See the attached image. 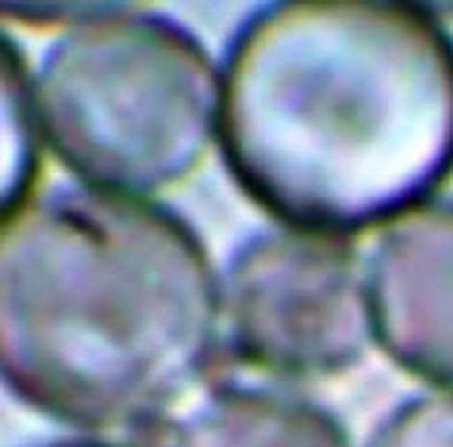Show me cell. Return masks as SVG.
Returning <instances> with one entry per match:
<instances>
[{"mask_svg":"<svg viewBox=\"0 0 453 447\" xmlns=\"http://www.w3.org/2000/svg\"><path fill=\"white\" fill-rule=\"evenodd\" d=\"M216 133L234 185L284 228L404 220L453 179V35L411 4H269L228 43Z\"/></svg>","mask_w":453,"mask_h":447,"instance_id":"obj_1","label":"cell"},{"mask_svg":"<svg viewBox=\"0 0 453 447\" xmlns=\"http://www.w3.org/2000/svg\"><path fill=\"white\" fill-rule=\"evenodd\" d=\"M219 330L207 247L161 204L59 185L0 235V382L56 423L157 432Z\"/></svg>","mask_w":453,"mask_h":447,"instance_id":"obj_2","label":"cell"},{"mask_svg":"<svg viewBox=\"0 0 453 447\" xmlns=\"http://www.w3.org/2000/svg\"><path fill=\"white\" fill-rule=\"evenodd\" d=\"M37 120L84 185L151 195L201 167L219 127L203 43L170 16L93 10L43 53Z\"/></svg>","mask_w":453,"mask_h":447,"instance_id":"obj_3","label":"cell"},{"mask_svg":"<svg viewBox=\"0 0 453 447\" xmlns=\"http://www.w3.org/2000/svg\"><path fill=\"white\" fill-rule=\"evenodd\" d=\"M226 346L274 380H318L355 367L370 346L367 278L355 247L327 235H250L219 284Z\"/></svg>","mask_w":453,"mask_h":447,"instance_id":"obj_4","label":"cell"},{"mask_svg":"<svg viewBox=\"0 0 453 447\" xmlns=\"http://www.w3.org/2000/svg\"><path fill=\"white\" fill-rule=\"evenodd\" d=\"M373 336L401 370L453 389V201L392 226L367 263Z\"/></svg>","mask_w":453,"mask_h":447,"instance_id":"obj_5","label":"cell"},{"mask_svg":"<svg viewBox=\"0 0 453 447\" xmlns=\"http://www.w3.org/2000/svg\"><path fill=\"white\" fill-rule=\"evenodd\" d=\"M164 447H352V438L309 398L269 386H222L173 426Z\"/></svg>","mask_w":453,"mask_h":447,"instance_id":"obj_6","label":"cell"},{"mask_svg":"<svg viewBox=\"0 0 453 447\" xmlns=\"http://www.w3.org/2000/svg\"><path fill=\"white\" fill-rule=\"evenodd\" d=\"M41 167L35 81L19 43L0 31V235L25 213Z\"/></svg>","mask_w":453,"mask_h":447,"instance_id":"obj_7","label":"cell"},{"mask_svg":"<svg viewBox=\"0 0 453 447\" xmlns=\"http://www.w3.org/2000/svg\"><path fill=\"white\" fill-rule=\"evenodd\" d=\"M367 447H453V389L407 398L376 426Z\"/></svg>","mask_w":453,"mask_h":447,"instance_id":"obj_8","label":"cell"},{"mask_svg":"<svg viewBox=\"0 0 453 447\" xmlns=\"http://www.w3.org/2000/svg\"><path fill=\"white\" fill-rule=\"evenodd\" d=\"M37 447H130V444H111V442H102V438H53V442H43Z\"/></svg>","mask_w":453,"mask_h":447,"instance_id":"obj_9","label":"cell"}]
</instances>
